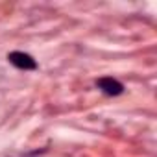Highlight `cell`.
Returning a JSON list of instances; mask_svg holds the SVG:
<instances>
[{"mask_svg": "<svg viewBox=\"0 0 157 157\" xmlns=\"http://www.w3.org/2000/svg\"><path fill=\"white\" fill-rule=\"evenodd\" d=\"M8 61L15 67V68H19V70H37V61L30 56V54H26V52H19V50H15V52H10L8 54Z\"/></svg>", "mask_w": 157, "mask_h": 157, "instance_id": "6da1fadb", "label": "cell"}, {"mask_svg": "<svg viewBox=\"0 0 157 157\" xmlns=\"http://www.w3.org/2000/svg\"><path fill=\"white\" fill-rule=\"evenodd\" d=\"M96 87L105 94V96H120L124 94V83H120L118 80L111 76H104V78H98L96 80Z\"/></svg>", "mask_w": 157, "mask_h": 157, "instance_id": "7a4b0ae2", "label": "cell"}]
</instances>
